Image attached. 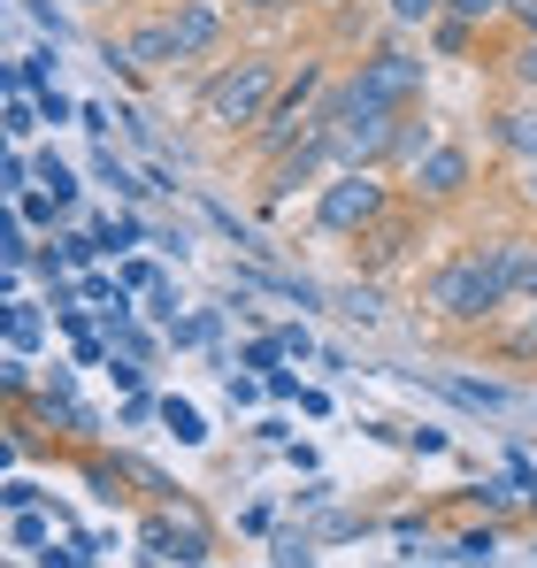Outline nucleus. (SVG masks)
<instances>
[{
	"instance_id": "2eb2a0df",
	"label": "nucleus",
	"mask_w": 537,
	"mask_h": 568,
	"mask_svg": "<svg viewBox=\"0 0 537 568\" xmlns=\"http://www.w3.org/2000/svg\"><path fill=\"white\" fill-rule=\"evenodd\" d=\"M8 338H16V346H31V338H39V315H31V307H16V315H8Z\"/></svg>"
},
{
	"instance_id": "ddd939ff",
	"label": "nucleus",
	"mask_w": 537,
	"mask_h": 568,
	"mask_svg": "<svg viewBox=\"0 0 537 568\" xmlns=\"http://www.w3.org/2000/svg\"><path fill=\"white\" fill-rule=\"evenodd\" d=\"M430 39H438L446 54H468V47H476V23H460V16H438V23H430Z\"/></svg>"
},
{
	"instance_id": "412c9836",
	"label": "nucleus",
	"mask_w": 537,
	"mask_h": 568,
	"mask_svg": "<svg viewBox=\"0 0 537 568\" xmlns=\"http://www.w3.org/2000/svg\"><path fill=\"white\" fill-rule=\"evenodd\" d=\"M78 8H108V0H78Z\"/></svg>"
},
{
	"instance_id": "0eeeda50",
	"label": "nucleus",
	"mask_w": 537,
	"mask_h": 568,
	"mask_svg": "<svg viewBox=\"0 0 537 568\" xmlns=\"http://www.w3.org/2000/svg\"><path fill=\"white\" fill-rule=\"evenodd\" d=\"M223 31H231V8H223V0H178V8H170L178 62H200V54H215V47H223Z\"/></svg>"
},
{
	"instance_id": "f3484780",
	"label": "nucleus",
	"mask_w": 537,
	"mask_h": 568,
	"mask_svg": "<svg viewBox=\"0 0 537 568\" xmlns=\"http://www.w3.org/2000/svg\"><path fill=\"white\" fill-rule=\"evenodd\" d=\"M239 8H246V16H284L292 0H239Z\"/></svg>"
},
{
	"instance_id": "9d476101",
	"label": "nucleus",
	"mask_w": 537,
	"mask_h": 568,
	"mask_svg": "<svg viewBox=\"0 0 537 568\" xmlns=\"http://www.w3.org/2000/svg\"><path fill=\"white\" fill-rule=\"evenodd\" d=\"M446 16V0H384V23L392 31H430Z\"/></svg>"
},
{
	"instance_id": "f8f14e48",
	"label": "nucleus",
	"mask_w": 537,
	"mask_h": 568,
	"mask_svg": "<svg viewBox=\"0 0 537 568\" xmlns=\"http://www.w3.org/2000/svg\"><path fill=\"white\" fill-rule=\"evenodd\" d=\"M507 8H515V0H446V16H460V23H476V31H484V23H499Z\"/></svg>"
},
{
	"instance_id": "6ab92c4d",
	"label": "nucleus",
	"mask_w": 537,
	"mask_h": 568,
	"mask_svg": "<svg viewBox=\"0 0 537 568\" xmlns=\"http://www.w3.org/2000/svg\"><path fill=\"white\" fill-rule=\"evenodd\" d=\"M523 192H530V200H537V162H530V178H523Z\"/></svg>"
},
{
	"instance_id": "aec40b11",
	"label": "nucleus",
	"mask_w": 537,
	"mask_h": 568,
	"mask_svg": "<svg viewBox=\"0 0 537 568\" xmlns=\"http://www.w3.org/2000/svg\"><path fill=\"white\" fill-rule=\"evenodd\" d=\"M523 292H537V254H530V277H523Z\"/></svg>"
},
{
	"instance_id": "39448f33",
	"label": "nucleus",
	"mask_w": 537,
	"mask_h": 568,
	"mask_svg": "<svg viewBox=\"0 0 537 568\" xmlns=\"http://www.w3.org/2000/svg\"><path fill=\"white\" fill-rule=\"evenodd\" d=\"M423 70H430V62H423L415 47H376V54H361L354 78L376 100H392V108H415V100H423Z\"/></svg>"
},
{
	"instance_id": "4468645a",
	"label": "nucleus",
	"mask_w": 537,
	"mask_h": 568,
	"mask_svg": "<svg viewBox=\"0 0 537 568\" xmlns=\"http://www.w3.org/2000/svg\"><path fill=\"white\" fill-rule=\"evenodd\" d=\"M515 78L537 93V31H523V47H515Z\"/></svg>"
},
{
	"instance_id": "9b49d317",
	"label": "nucleus",
	"mask_w": 537,
	"mask_h": 568,
	"mask_svg": "<svg viewBox=\"0 0 537 568\" xmlns=\"http://www.w3.org/2000/svg\"><path fill=\"white\" fill-rule=\"evenodd\" d=\"M499 146H507V154H523V162H537V108L499 115Z\"/></svg>"
},
{
	"instance_id": "423d86ee",
	"label": "nucleus",
	"mask_w": 537,
	"mask_h": 568,
	"mask_svg": "<svg viewBox=\"0 0 537 568\" xmlns=\"http://www.w3.org/2000/svg\"><path fill=\"white\" fill-rule=\"evenodd\" d=\"M468 178H476V162H468V146H453V139H438V146L407 170L415 200H438V207H446V200H460V192H468Z\"/></svg>"
},
{
	"instance_id": "20e7f679",
	"label": "nucleus",
	"mask_w": 537,
	"mask_h": 568,
	"mask_svg": "<svg viewBox=\"0 0 537 568\" xmlns=\"http://www.w3.org/2000/svg\"><path fill=\"white\" fill-rule=\"evenodd\" d=\"M384 178L376 170H331V185L315 192V223L331 231V239H354V231H376V215H384Z\"/></svg>"
},
{
	"instance_id": "6e6552de",
	"label": "nucleus",
	"mask_w": 537,
	"mask_h": 568,
	"mask_svg": "<svg viewBox=\"0 0 537 568\" xmlns=\"http://www.w3.org/2000/svg\"><path fill=\"white\" fill-rule=\"evenodd\" d=\"M146 546H154L162 561H200V554H207V530H200V523H170V515H154V523H146Z\"/></svg>"
},
{
	"instance_id": "a211bd4d",
	"label": "nucleus",
	"mask_w": 537,
	"mask_h": 568,
	"mask_svg": "<svg viewBox=\"0 0 537 568\" xmlns=\"http://www.w3.org/2000/svg\"><path fill=\"white\" fill-rule=\"evenodd\" d=\"M507 16H515V23H523V31H537V0H515V8H507Z\"/></svg>"
},
{
	"instance_id": "7ed1b4c3",
	"label": "nucleus",
	"mask_w": 537,
	"mask_h": 568,
	"mask_svg": "<svg viewBox=\"0 0 537 568\" xmlns=\"http://www.w3.org/2000/svg\"><path fill=\"white\" fill-rule=\"evenodd\" d=\"M276 85H284L276 54H239L200 85V123L207 131H262L268 108H276Z\"/></svg>"
},
{
	"instance_id": "f257e3e1",
	"label": "nucleus",
	"mask_w": 537,
	"mask_h": 568,
	"mask_svg": "<svg viewBox=\"0 0 537 568\" xmlns=\"http://www.w3.org/2000/svg\"><path fill=\"white\" fill-rule=\"evenodd\" d=\"M530 239H499V246H468V254H453L446 270L430 277V307L446 315V323H492L523 277H530Z\"/></svg>"
},
{
	"instance_id": "4be33fe9",
	"label": "nucleus",
	"mask_w": 537,
	"mask_h": 568,
	"mask_svg": "<svg viewBox=\"0 0 537 568\" xmlns=\"http://www.w3.org/2000/svg\"><path fill=\"white\" fill-rule=\"evenodd\" d=\"M315 8H338V0H315Z\"/></svg>"
},
{
	"instance_id": "f03ea898",
	"label": "nucleus",
	"mask_w": 537,
	"mask_h": 568,
	"mask_svg": "<svg viewBox=\"0 0 537 568\" xmlns=\"http://www.w3.org/2000/svg\"><path fill=\"white\" fill-rule=\"evenodd\" d=\"M399 123H407V108L376 100L361 78H346L338 93L323 100V131L338 146V170H384L392 146H399Z\"/></svg>"
},
{
	"instance_id": "1a4fd4ad",
	"label": "nucleus",
	"mask_w": 537,
	"mask_h": 568,
	"mask_svg": "<svg viewBox=\"0 0 537 568\" xmlns=\"http://www.w3.org/2000/svg\"><path fill=\"white\" fill-rule=\"evenodd\" d=\"M170 62H178L170 16H162V23H139V31H131V70H170Z\"/></svg>"
},
{
	"instance_id": "dca6fc26",
	"label": "nucleus",
	"mask_w": 537,
	"mask_h": 568,
	"mask_svg": "<svg viewBox=\"0 0 537 568\" xmlns=\"http://www.w3.org/2000/svg\"><path fill=\"white\" fill-rule=\"evenodd\" d=\"M276 568H307V538H300V546L284 538V546H276Z\"/></svg>"
}]
</instances>
